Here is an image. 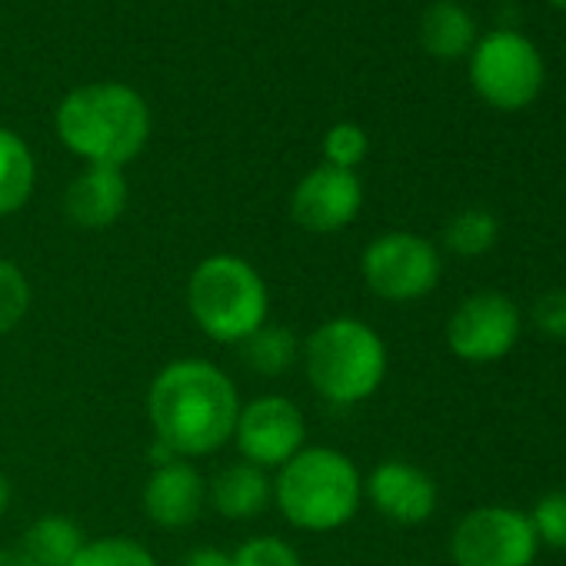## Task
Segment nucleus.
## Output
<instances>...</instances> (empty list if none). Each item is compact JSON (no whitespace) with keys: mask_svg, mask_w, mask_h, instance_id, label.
Segmentation results:
<instances>
[{"mask_svg":"<svg viewBox=\"0 0 566 566\" xmlns=\"http://www.w3.org/2000/svg\"><path fill=\"white\" fill-rule=\"evenodd\" d=\"M237 384L210 360L184 357L157 370L147 390L154 440L170 453L193 460L233 440L240 413Z\"/></svg>","mask_w":566,"mask_h":566,"instance_id":"1","label":"nucleus"},{"mask_svg":"<svg viewBox=\"0 0 566 566\" xmlns=\"http://www.w3.org/2000/svg\"><path fill=\"white\" fill-rule=\"evenodd\" d=\"M54 127L61 144L87 167L124 170L150 140V107L130 84L97 81L61 101Z\"/></svg>","mask_w":566,"mask_h":566,"instance_id":"2","label":"nucleus"},{"mask_svg":"<svg viewBox=\"0 0 566 566\" xmlns=\"http://www.w3.org/2000/svg\"><path fill=\"white\" fill-rule=\"evenodd\" d=\"M273 503L291 526L331 533L347 526L364 503V476L337 447H304L273 476Z\"/></svg>","mask_w":566,"mask_h":566,"instance_id":"3","label":"nucleus"},{"mask_svg":"<svg viewBox=\"0 0 566 566\" xmlns=\"http://www.w3.org/2000/svg\"><path fill=\"white\" fill-rule=\"evenodd\" d=\"M304 374L314 394L334 407L370 400L387 380V344L360 317H331L301 344Z\"/></svg>","mask_w":566,"mask_h":566,"instance_id":"4","label":"nucleus"},{"mask_svg":"<svg viewBox=\"0 0 566 566\" xmlns=\"http://www.w3.org/2000/svg\"><path fill=\"white\" fill-rule=\"evenodd\" d=\"M187 311L213 344H243L270 317L266 280L237 253H210L190 270Z\"/></svg>","mask_w":566,"mask_h":566,"instance_id":"5","label":"nucleus"},{"mask_svg":"<svg viewBox=\"0 0 566 566\" xmlns=\"http://www.w3.org/2000/svg\"><path fill=\"white\" fill-rule=\"evenodd\" d=\"M546 71L533 41L520 31L500 28L480 38L470 51V84L483 104L496 111H523L543 91Z\"/></svg>","mask_w":566,"mask_h":566,"instance_id":"6","label":"nucleus"},{"mask_svg":"<svg viewBox=\"0 0 566 566\" xmlns=\"http://www.w3.org/2000/svg\"><path fill=\"white\" fill-rule=\"evenodd\" d=\"M360 273L370 294L387 304H413L423 301L443 273L440 250L410 230H390L367 243L360 256Z\"/></svg>","mask_w":566,"mask_h":566,"instance_id":"7","label":"nucleus"},{"mask_svg":"<svg viewBox=\"0 0 566 566\" xmlns=\"http://www.w3.org/2000/svg\"><path fill=\"white\" fill-rule=\"evenodd\" d=\"M536 549L530 516L513 506H476L450 533L457 566H530Z\"/></svg>","mask_w":566,"mask_h":566,"instance_id":"8","label":"nucleus"},{"mask_svg":"<svg viewBox=\"0 0 566 566\" xmlns=\"http://www.w3.org/2000/svg\"><path fill=\"white\" fill-rule=\"evenodd\" d=\"M233 443L240 450V460L270 473L307 447V420L291 397L263 394L240 407Z\"/></svg>","mask_w":566,"mask_h":566,"instance_id":"9","label":"nucleus"},{"mask_svg":"<svg viewBox=\"0 0 566 566\" xmlns=\"http://www.w3.org/2000/svg\"><path fill=\"white\" fill-rule=\"evenodd\" d=\"M520 307L500 291L467 297L447 321V347L467 364H496L520 340Z\"/></svg>","mask_w":566,"mask_h":566,"instance_id":"10","label":"nucleus"},{"mask_svg":"<svg viewBox=\"0 0 566 566\" xmlns=\"http://www.w3.org/2000/svg\"><path fill=\"white\" fill-rule=\"evenodd\" d=\"M364 207V184L357 170L321 164L307 170L291 193V217L311 233H337L357 220Z\"/></svg>","mask_w":566,"mask_h":566,"instance_id":"11","label":"nucleus"},{"mask_svg":"<svg viewBox=\"0 0 566 566\" xmlns=\"http://www.w3.org/2000/svg\"><path fill=\"white\" fill-rule=\"evenodd\" d=\"M364 496L374 510L400 526L427 523L437 510V483L427 470L407 460H384L364 480Z\"/></svg>","mask_w":566,"mask_h":566,"instance_id":"12","label":"nucleus"},{"mask_svg":"<svg viewBox=\"0 0 566 566\" xmlns=\"http://www.w3.org/2000/svg\"><path fill=\"white\" fill-rule=\"evenodd\" d=\"M207 506V480L200 470L184 460L154 463V473L144 483V513L160 530H187L200 520Z\"/></svg>","mask_w":566,"mask_h":566,"instance_id":"13","label":"nucleus"},{"mask_svg":"<svg viewBox=\"0 0 566 566\" xmlns=\"http://www.w3.org/2000/svg\"><path fill=\"white\" fill-rule=\"evenodd\" d=\"M130 200V187L124 170L117 167H84L64 197V210L71 217V223L84 227V230H104L114 227Z\"/></svg>","mask_w":566,"mask_h":566,"instance_id":"14","label":"nucleus"},{"mask_svg":"<svg viewBox=\"0 0 566 566\" xmlns=\"http://www.w3.org/2000/svg\"><path fill=\"white\" fill-rule=\"evenodd\" d=\"M207 503L223 520H256L273 503V476L247 460H237L207 483Z\"/></svg>","mask_w":566,"mask_h":566,"instance_id":"15","label":"nucleus"},{"mask_svg":"<svg viewBox=\"0 0 566 566\" xmlns=\"http://www.w3.org/2000/svg\"><path fill=\"white\" fill-rule=\"evenodd\" d=\"M420 44L437 61H457L473 51L476 24L457 0H433L420 18Z\"/></svg>","mask_w":566,"mask_h":566,"instance_id":"16","label":"nucleus"},{"mask_svg":"<svg viewBox=\"0 0 566 566\" xmlns=\"http://www.w3.org/2000/svg\"><path fill=\"white\" fill-rule=\"evenodd\" d=\"M38 187V160L28 140L0 127V217H11L28 207Z\"/></svg>","mask_w":566,"mask_h":566,"instance_id":"17","label":"nucleus"},{"mask_svg":"<svg viewBox=\"0 0 566 566\" xmlns=\"http://www.w3.org/2000/svg\"><path fill=\"white\" fill-rule=\"evenodd\" d=\"M84 543H87L84 530L71 516H61V513H48L34 520L21 536V549L38 566H71L77 553L84 549Z\"/></svg>","mask_w":566,"mask_h":566,"instance_id":"18","label":"nucleus"},{"mask_svg":"<svg viewBox=\"0 0 566 566\" xmlns=\"http://www.w3.org/2000/svg\"><path fill=\"white\" fill-rule=\"evenodd\" d=\"M240 347H243L240 357L260 377H280V374H287L297 364V357H301L297 334L291 327H280V324H270V321L260 331H253Z\"/></svg>","mask_w":566,"mask_h":566,"instance_id":"19","label":"nucleus"},{"mask_svg":"<svg viewBox=\"0 0 566 566\" xmlns=\"http://www.w3.org/2000/svg\"><path fill=\"white\" fill-rule=\"evenodd\" d=\"M496 237H500V223L483 207H467V210L453 213L443 230V243L457 256H483L493 250Z\"/></svg>","mask_w":566,"mask_h":566,"instance_id":"20","label":"nucleus"},{"mask_svg":"<svg viewBox=\"0 0 566 566\" xmlns=\"http://www.w3.org/2000/svg\"><path fill=\"white\" fill-rule=\"evenodd\" d=\"M71 566H157V559L130 536H97L84 543Z\"/></svg>","mask_w":566,"mask_h":566,"instance_id":"21","label":"nucleus"},{"mask_svg":"<svg viewBox=\"0 0 566 566\" xmlns=\"http://www.w3.org/2000/svg\"><path fill=\"white\" fill-rule=\"evenodd\" d=\"M31 301H34V291H31L28 273L14 260L0 256V337L24 324Z\"/></svg>","mask_w":566,"mask_h":566,"instance_id":"22","label":"nucleus"},{"mask_svg":"<svg viewBox=\"0 0 566 566\" xmlns=\"http://www.w3.org/2000/svg\"><path fill=\"white\" fill-rule=\"evenodd\" d=\"M370 154V137L360 124L340 120L324 134V164L340 170H357Z\"/></svg>","mask_w":566,"mask_h":566,"instance_id":"23","label":"nucleus"},{"mask_svg":"<svg viewBox=\"0 0 566 566\" xmlns=\"http://www.w3.org/2000/svg\"><path fill=\"white\" fill-rule=\"evenodd\" d=\"M230 566H304L294 543L283 536H250L230 553Z\"/></svg>","mask_w":566,"mask_h":566,"instance_id":"24","label":"nucleus"},{"mask_svg":"<svg viewBox=\"0 0 566 566\" xmlns=\"http://www.w3.org/2000/svg\"><path fill=\"white\" fill-rule=\"evenodd\" d=\"M530 523L539 543L553 549H566V490H553L539 496L530 513Z\"/></svg>","mask_w":566,"mask_h":566,"instance_id":"25","label":"nucleus"},{"mask_svg":"<svg viewBox=\"0 0 566 566\" xmlns=\"http://www.w3.org/2000/svg\"><path fill=\"white\" fill-rule=\"evenodd\" d=\"M533 327L543 337L566 340V287L546 291V294L536 297V304H533Z\"/></svg>","mask_w":566,"mask_h":566,"instance_id":"26","label":"nucleus"},{"mask_svg":"<svg viewBox=\"0 0 566 566\" xmlns=\"http://www.w3.org/2000/svg\"><path fill=\"white\" fill-rule=\"evenodd\" d=\"M180 566H230V553L217 546H197L180 559Z\"/></svg>","mask_w":566,"mask_h":566,"instance_id":"27","label":"nucleus"},{"mask_svg":"<svg viewBox=\"0 0 566 566\" xmlns=\"http://www.w3.org/2000/svg\"><path fill=\"white\" fill-rule=\"evenodd\" d=\"M0 566H38L21 546H8V549H0Z\"/></svg>","mask_w":566,"mask_h":566,"instance_id":"28","label":"nucleus"},{"mask_svg":"<svg viewBox=\"0 0 566 566\" xmlns=\"http://www.w3.org/2000/svg\"><path fill=\"white\" fill-rule=\"evenodd\" d=\"M8 506H11V480L0 473V516L8 513Z\"/></svg>","mask_w":566,"mask_h":566,"instance_id":"29","label":"nucleus"},{"mask_svg":"<svg viewBox=\"0 0 566 566\" xmlns=\"http://www.w3.org/2000/svg\"><path fill=\"white\" fill-rule=\"evenodd\" d=\"M549 4H553L556 11H563V14H566V0H549Z\"/></svg>","mask_w":566,"mask_h":566,"instance_id":"30","label":"nucleus"},{"mask_svg":"<svg viewBox=\"0 0 566 566\" xmlns=\"http://www.w3.org/2000/svg\"><path fill=\"white\" fill-rule=\"evenodd\" d=\"M407 566H420V563H407Z\"/></svg>","mask_w":566,"mask_h":566,"instance_id":"31","label":"nucleus"}]
</instances>
